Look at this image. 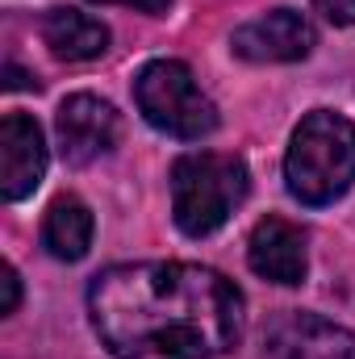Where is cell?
<instances>
[{"label": "cell", "mask_w": 355, "mask_h": 359, "mask_svg": "<svg viewBox=\"0 0 355 359\" xmlns=\"http://www.w3.org/2000/svg\"><path fill=\"white\" fill-rule=\"evenodd\" d=\"M100 343L117 359H213L243 334V292L201 264H117L88 288Z\"/></svg>", "instance_id": "6da1fadb"}, {"label": "cell", "mask_w": 355, "mask_h": 359, "mask_svg": "<svg viewBox=\"0 0 355 359\" xmlns=\"http://www.w3.org/2000/svg\"><path fill=\"white\" fill-rule=\"evenodd\" d=\"M288 192L301 205H330L355 184V126L343 113L314 109L284 155Z\"/></svg>", "instance_id": "7a4b0ae2"}, {"label": "cell", "mask_w": 355, "mask_h": 359, "mask_svg": "<svg viewBox=\"0 0 355 359\" xmlns=\"http://www.w3.org/2000/svg\"><path fill=\"white\" fill-rule=\"evenodd\" d=\"M247 163L222 151H192L172 168V217L188 238H205L247 201Z\"/></svg>", "instance_id": "3957f363"}, {"label": "cell", "mask_w": 355, "mask_h": 359, "mask_svg": "<svg viewBox=\"0 0 355 359\" xmlns=\"http://www.w3.org/2000/svg\"><path fill=\"white\" fill-rule=\"evenodd\" d=\"M134 100L142 109V117L184 142H196L205 134L217 130V109L205 92L196 88L192 72L176 59H155L138 72L134 80Z\"/></svg>", "instance_id": "277c9868"}, {"label": "cell", "mask_w": 355, "mask_h": 359, "mask_svg": "<svg viewBox=\"0 0 355 359\" xmlns=\"http://www.w3.org/2000/svg\"><path fill=\"white\" fill-rule=\"evenodd\" d=\"M55 134H59V151L72 168H88L100 155L113 151L117 142V113L109 100L92 96V92H76L59 104L55 113Z\"/></svg>", "instance_id": "5b68a950"}, {"label": "cell", "mask_w": 355, "mask_h": 359, "mask_svg": "<svg viewBox=\"0 0 355 359\" xmlns=\"http://www.w3.org/2000/svg\"><path fill=\"white\" fill-rule=\"evenodd\" d=\"M264 355L267 359H355V334L318 318L288 309L272 318L264 330Z\"/></svg>", "instance_id": "8992f818"}, {"label": "cell", "mask_w": 355, "mask_h": 359, "mask_svg": "<svg viewBox=\"0 0 355 359\" xmlns=\"http://www.w3.org/2000/svg\"><path fill=\"white\" fill-rule=\"evenodd\" d=\"M230 50L247 63H297L314 50V25L297 8H272L234 29Z\"/></svg>", "instance_id": "52a82bcc"}, {"label": "cell", "mask_w": 355, "mask_h": 359, "mask_svg": "<svg viewBox=\"0 0 355 359\" xmlns=\"http://www.w3.org/2000/svg\"><path fill=\"white\" fill-rule=\"evenodd\" d=\"M46 176V142L34 117L8 113L0 121V196L25 201Z\"/></svg>", "instance_id": "ba28073f"}, {"label": "cell", "mask_w": 355, "mask_h": 359, "mask_svg": "<svg viewBox=\"0 0 355 359\" xmlns=\"http://www.w3.org/2000/svg\"><path fill=\"white\" fill-rule=\"evenodd\" d=\"M247 259H251V271L272 280V284H301L305 280V268H309L301 226H293L284 217H264L251 230Z\"/></svg>", "instance_id": "9c48e42d"}, {"label": "cell", "mask_w": 355, "mask_h": 359, "mask_svg": "<svg viewBox=\"0 0 355 359\" xmlns=\"http://www.w3.org/2000/svg\"><path fill=\"white\" fill-rule=\"evenodd\" d=\"M42 42L51 46L55 59H67V63H84L105 55L109 46V29L105 21H96L80 8H51L42 17Z\"/></svg>", "instance_id": "30bf717a"}, {"label": "cell", "mask_w": 355, "mask_h": 359, "mask_svg": "<svg viewBox=\"0 0 355 359\" xmlns=\"http://www.w3.org/2000/svg\"><path fill=\"white\" fill-rule=\"evenodd\" d=\"M42 243L55 259L63 264H76L84 259L92 247V209L80 196H59L46 213V226H42Z\"/></svg>", "instance_id": "8fae6325"}, {"label": "cell", "mask_w": 355, "mask_h": 359, "mask_svg": "<svg viewBox=\"0 0 355 359\" xmlns=\"http://www.w3.org/2000/svg\"><path fill=\"white\" fill-rule=\"evenodd\" d=\"M17 301H21V280L13 268H4L0 271V318L17 313Z\"/></svg>", "instance_id": "7c38bea8"}, {"label": "cell", "mask_w": 355, "mask_h": 359, "mask_svg": "<svg viewBox=\"0 0 355 359\" xmlns=\"http://www.w3.org/2000/svg\"><path fill=\"white\" fill-rule=\"evenodd\" d=\"M330 25H355V0H314Z\"/></svg>", "instance_id": "4fadbf2b"}, {"label": "cell", "mask_w": 355, "mask_h": 359, "mask_svg": "<svg viewBox=\"0 0 355 359\" xmlns=\"http://www.w3.org/2000/svg\"><path fill=\"white\" fill-rule=\"evenodd\" d=\"M117 4H134V8H142V13H163L172 0H117Z\"/></svg>", "instance_id": "5bb4252c"}, {"label": "cell", "mask_w": 355, "mask_h": 359, "mask_svg": "<svg viewBox=\"0 0 355 359\" xmlns=\"http://www.w3.org/2000/svg\"><path fill=\"white\" fill-rule=\"evenodd\" d=\"M8 88H29V76L17 72V67H8Z\"/></svg>", "instance_id": "9a60e30c"}, {"label": "cell", "mask_w": 355, "mask_h": 359, "mask_svg": "<svg viewBox=\"0 0 355 359\" xmlns=\"http://www.w3.org/2000/svg\"><path fill=\"white\" fill-rule=\"evenodd\" d=\"M96 4H117V0H96Z\"/></svg>", "instance_id": "2e32d148"}]
</instances>
